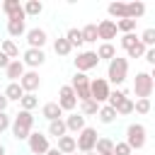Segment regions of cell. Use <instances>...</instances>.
Masks as SVG:
<instances>
[{"label": "cell", "mask_w": 155, "mask_h": 155, "mask_svg": "<svg viewBox=\"0 0 155 155\" xmlns=\"http://www.w3.org/2000/svg\"><path fill=\"white\" fill-rule=\"evenodd\" d=\"M126 78H128V58H121V56H114L111 61H109V65H107V82L109 85H124L126 82Z\"/></svg>", "instance_id": "cell-1"}, {"label": "cell", "mask_w": 155, "mask_h": 155, "mask_svg": "<svg viewBox=\"0 0 155 155\" xmlns=\"http://www.w3.org/2000/svg\"><path fill=\"white\" fill-rule=\"evenodd\" d=\"M109 92H111V85H109L104 78H94V80H90V99H92V102H97L99 107H102V104H107Z\"/></svg>", "instance_id": "cell-5"}, {"label": "cell", "mask_w": 155, "mask_h": 155, "mask_svg": "<svg viewBox=\"0 0 155 155\" xmlns=\"http://www.w3.org/2000/svg\"><path fill=\"white\" fill-rule=\"evenodd\" d=\"M53 51H56L58 56H68V53H70L73 48H70V44L65 41V36H58V39L53 41Z\"/></svg>", "instance_id": "cell-36"}, {"label": "cell", "mask_w": 155, "mask_h": 155, "mask_svg": "<svg viewBox=\"0 0 155 155\" xmlns=\"http://www.w3.org/2000/svg\"><path fill=\"white\" fill-rule=\"evenodd\" d=\"M19 87L24 90V94H34L41 87V78L36 70H24V75L19 78Z\"/></svg>", "instance_id": "cell-12"}, {"label": "cell", "mask_w": 155, "mask_h": 155, "mask_svg": "<svg viewBox=\"0 0 155 155\" xmlns=\"http://www.w3.org/2000/svg\"><path fill=\"white\" fill-rule=\"evenodd\" d=\"M70 155H78V153H70Z\"/></svg>", "instance_id": "cell-50"}, {"label": "cell", "mask_w": 155, "mask_h": 155, "mask_svg": "<svg viewBox=\"0 0 155 155\" xmlns=\"http://www.w3.org/2000/svg\"><path fill=\"white\" fill-rule=\"evenodd\" d=\"M114 155H133V150L124 143V140H119V143H114V150H111Z\"/></svg>", "instance_id": "cell-42"}, {"label": "cell", "mask_w": 155, "mask_h": 155, "mask_svg": "<svg viewBox=\"0 0 155 155\" xmlns=\"http://www.w3.org/2000/svg\"><path fill=\"white\" fill-rule=\"evenodd\" d=\"M56 150H58L61 155L78 153V150H75V138H73V136H68V133H65V136H61V138H58V145H56Z\"/></svg>", "instance_id": "cell-20"}, {"label": "cell", "mask_w": 155, "mask_h": 155, "mask_svg": "<svg viewBox=\"0 0 155 155\" xmlns=\"http://www.w3.org/2000/svg\"><path fill=\"white\" fill-rule=\"evenodd\" d=\"M27 145H29V153L31 155H46V150L51 148L48 145V136L41 133V131H31L29 138H27Z\"/></svg>", "instance_id": "cell-7"}, {"label": "cell", "mask_w": 155, "mask_h": 155, "mask_svg": "<svg viewBox=\"0 0 155 155\" xmlns=\"http://www.w3.org/2000/svg\"><path fill=\"white\" fill-rule=\"evenodd\" d=\"M153 90H155L153 75H150L148 70L136 73V80H133V92H136V97H138V99H150Z\"/></svg>", "instance_id": "cell-3"}, {"label": "cell", "mask_w": 155, "mask_h": 155, "mask_svg": "<svg viewBox=\"0 0 155 155\" xmlns=\"http://www.w3.org/2000/svg\"><path fill=\"white\" fill-rule=\"evenodd\" d=\"M27 44H29V48H44L46 46V41H48V36H46V31L41 29V27H34V29H27Z\"/></svg>", "instance_id": "cell-15"}, {"label": "cell", "mask_w": 155, "mask_h": 155, "mask_svg": "<svg viewBox=\"0 0 155 155\" xmlns=\"http://www.w3.org/2000/svg\"><path fill=\"white\" fill-rule=\"evenodd\" d=\"M56 104L61 107V111H75L78 97H75V92H73L70 85H63V87L58 90V102H56Z\"/></svg>", "instance_id": "cell-10"}, {"label": "cell", "mask_w": 155, "mask_h": 155, "mask_svg": "<svg viewBox=\"0 0 155 155\" xmlns=\"http://www.w3.org/2000/svg\"><path fill=\"white\" fill-rule=\"evenodd\" d=\"M7 63H10V58H7V56H5L2 51H0V68L5 70V68H7Z\"/></svg>", "instance_id": "cell-45"}, {"label": "cell", "mask_w": 155, "mask_h": 155, "mask_svg": "<svg viewBox=\"0 0 155 155\" xmlns=\"http://www.w3.org/2000/svg\"><path fill=\"white\" fill-rule=\"evenodd\" d=\"M107 12H109L111 17H116V22H119V19H126V2H111V5L107 7Z\"/></svg>", "instance_id": "cell-30"}, {"label": "cell", "mask_w": 155, "mask_h": 155, "mask_svg": "<svg viewBox=\"0 0 155 155\" xmlns=\"http://www.w3.org/2000/svg\"><path fill=\"white\" fill-rule=\"evenodd\" d=\"M97 116H99V121H102V124H114V121H116V111H114L111 107H107V104H102V107H99Z\"/></svg>", "instance_id": "cell-29"}, {"label": "cell", "mask_w": 155, "mask_h": 155, "mask_svg": "<svg viewBox=\"0 0 155 155\" xmlns=\"http://www.w3.org/2000/svg\"><path fill=\"white\" fill-rule=\"evenodd\" d=\"M138 41L145 46V48H155V29L150 27V29H145L140 36H138Z\"/></svg>", "instance_id": "cell-35"}, {"label": "cell", "mask_w": 155, "mask_h": 155, "mask_svg": "<svg viewBox=\"0 0 155 155\" xmlns=\"http://www.w3.org/2000/svg\"><path fill=\"white\" fill-rule=\"evenodd\" d=\"M80 34H82V41H85V44H94V41H97V24H92V22L85 24V27L80 29Z\"/></svg>", "instance_id": "cell-28"}, {"label": "cell", "mask_w": 155, "mask_h": 155, "mask_svg": "<svg viewBox=\"0 0 155 155\" xmlns=\"http://www.w3.org/2000/svg\"><path fill=\"white\" fill-rule=\"evenodd\" d=\"M22 10H24V15H27V17H36V15H41V12H44V5H41L39 0H27V2L22 5Z\"/></svg>", "instance_id": "cell-26"}, {"label": "cell", "mask_w": 155, "mask_h": 155, "mask_svg": "<svg viewBox=\"0 0 155 155\" xmlns=\"http://www.w3.org/2000/svg\"><path fill=\"white\" fill-rule=\"evenodd\" d=\"M19 61L24 63V68L34 70V68L44 65V61H46V53H44V48H27V51H24V56H22Z\"/></svg>", "instance_id": "cell-11"}, {"label": "cell", "mask_w": 155, "mask_h": 155, "mask_svg": "<svg viewBox=\"0 0 155 155\" xmlns=\"http://www.w3.org/2000/svg\"><path fill=\"white\" fill-rule=\"evenodd\" d=\"M0 155H5V145L2 143H0Z\"/></svg>", "instance_id": "cell-48"}, {"label": "cell", "mask_w": 155, "mask_h": 155, "mask_svg": "<svg viewBox=\"0 0 155 155\" xmlns=\"http://www.w3.org/2000/svg\"><path fill=\"white\" fill-rule=\"evenodd\" d=\"M41 116H44L46 121H56V119H63V111H61V107H58L56 102H46V104L41 107Z\"/></svg>", "instance_id": "cell-19"}, {"label": "cell", "mask_w": 155, "mask_h": 155, "mask_svg": "<svg viewBox=\"0 0 155 155\" xmlns=\"http://www.w3.org/2000/svg\"><path fill=\"white\" fill-rule=\"evenodd\" d=\"M68 131H65V124H63V119H56V121H48V136H56V138H61V136H65Z\"/></svg>", "instance_id": "cell-32"}, {"label": "cell", "mask_w": 155, "mask_h": 155, "mask_svg": "<svg viewBox=\"0 0 155 155\" xmlns=\"http://www.w3.org/2000/svg\"><path fill=\"white\" fill-rule=\"evenodd\" d=\"M94 53H97L99 61H111V58L116 56V48H114V44H99V48H97Z\"/></svg>", "instance_id": "cell-27"}, {"label": "cell", "mask_w": 155, "mask_h": 155, "mask_svg": "<svg viewBox=\"0 0 155 155\" xmlns=\"http://www.w3.org/2000/svg\"><path fill=\"white\" fill-rule=\"evenodd\" d=\"M143 58L150 63V65H155V48H145V53H143Z\"/></svg>", "instance_id": "cell-44"}, {"label": "cell", "mask_w": 155, "mask_h": 155, "mask_svg": "<svg viewBox=\"0 0 155 155\" xmlns=\"http://www.w3.org/2000/svg\"><path fill=\"white\" fill-rule=\"evenodd\" d=\"M82 155H97V153H82Z\"/></svg>", "instance_id": "cell-49"}, {"label": "cell", "mask_w": 155, "mask_h": 155, "mask_svg": "<svg viewBox=\"0 0 155 155\" xmlns=\"http://www.w3.org/2000/svg\"><path fill=\"white\" fill-rule=\"evenodd\" d=\"M46 155H61V153H58L56 148H48V150H46Z\"/></svg>", "instance_id": "cell-47"}, {"label": "cell", "mask_w": 155, "mask_h": 155, "mask_svg": "<svg viewBox=\"0 0 155 155\" xmlns=\"http://www.w3.org/2000/svg\"><path fill=\"white\" fill-rule=\"evenodd\" d=\"M63 124H65V131H73V133H80L87 124H85V116L82 114H75V111H70L65 119H63Z\"/></svg>", "instance_id": "cell-17"}, {"label": "cell", "mask_w": 155, "mask_h": 155, "mask_svg": "<svg viewBox=\"0 0 155 155\" xmlns=\"http://www.w3.org/2000/svg\"><path fill=\"white\" fill-rule=\"evenodd\" d=\"M2 94H5V99H7V102H19V99L24 97V90L19 87V82H10V85L5 87V92H2Z\"/></svg>", "instance_id": "cell-22"}, {"label": "cell", "mask_w": 155, "mask_h": 155, "mask_svg": "<svg viewBox=\"0 0 155 155\" xmlns=\"http://www.w3.org/2000/svg\"><path fill=\"white\" fill-rule=\"evenodd\" d=\"M0 51L10 58V61H15V58H19V46L12 41V39H5L2 41V46H0Z\"/></svg>", "instance_id": "cell-25"}, {"label": "cell", "mask_w": 155, "mask_h": 155, "mask_svg": "<svg viewBox=\"0 0 155 155\" xmlns=\"http://www.w3.org/2000/svg\"><path fill=\"white\" fill-rule=\"evenodd\" d=\"M97 138H99V133H97L92 126H85V128L78 133V138H75V150H80V153H94Z\"/></svg>", "instance_id": "cell-6"}, {"label": "cell", "mask_w": 155, "mask_h": 155, "mask_svg": "<svg viewBox=\"0 0 155 155\" xmlns=\"http://www.w3.org/2000/svg\"><path fill=\"white\" fill-rule=\"evenodd\" d=\"M65 41L70 44V48H80L85 41H82V34H80V29L78 27H70L68 31H65Z\"/></svg>", "instance_id": "cell-23"}, {"label": "cell", "mask_w": 155, "mask_h": 155, "mask_svg": "<svg viewBox=\"0 0 155 155\" xmlns=\"http://www.w3.org/2000/svg\"><path fill=\"white\" fill-rule=\"evenodd\" d=\"M10 124H12V119L7 116V111H2V114H0V133H5V131L10 128Z\"/></svg>", "instance_id": "cell-43"}, {"label": "cell", "mask_w": 155, "mask_h": 155, "mask_svg": "<svg viewBox=\"0 0 155 155\" xmlns=\"http://www.w3.org/2000/svg\"><path fill=\"white\" fill-rule=\"evenodd\" d=\"M24 63L19 61V58H15V61H10L7 63V68H5V75H7V80L10 82H19V78L24 75Z\"/></svg>", "instance_id": "cell-16"}, {"label": "cell", "mask_w": 155, "mask_h": 155, "mask_svg": "<svg viewBox=\"0 0 155 155\" xmlns=\"http://www.w3.org/2000/svg\"><path fill=\"white\" fill-rule=\"evenodd\" d=\"M109 155H114V153H109Z\"/></svg>", "instance_id": "cell-51"}, {"label": "cell", "mask_w": 155, "mask_h": 155, "mask_svg": "<svg viewBox=\"0 0 155 155\" xmlns=\"http://www.w3.org/2000/svg\"><path fill=\"white\" fill-rule=\"evenodd\" d=\"M143 15H145V5H143L140 0H136V2H126V19L138 22Z\"/></svg>", "instance_id": "cell-18"}, {"label": "cell", "mask_w": 155, "mask_h": 155, "mask_svg": "<svg viewBox=\"0 0 155 155\" xmlns=\"http://www.w3.org/2000/svg\"><path fill=\"white\" fill-rule=\"evenodd\" d=\"M97 65H99V58H97L94 51H78V58H75V70L78 73H87Z\"/></svg>", "instance_id": "cell-9"}, {"label": "cell", "mask_w": 155, "mask_h": 155, "mask_svg": "<svg viewBox=\"0 0 155 155\" xmlns=\"http://www.w3.org/2000/svg\"><path fill=\"white\" fill-rule=\"evenodd\" d=\"M10 128H12V136H15L17 140H27L29 133H31V128H34V116H31V111H22V109H19V111L15 114Z\"/></svg>", "instance_id": "cell-2"}, {"label": "cell", "mask_w": 155, "mask_h": 155, "mask_svg": "<svg viewBox=\"0 0 155 155\" xmlns=\"http://www.w3.org/2000/svg\"><path fill=\"white\" fill-rule=\"evenodd\" d=\"M133 111L148 114V111H150V99H136V102H133Z\"/></svg>", "instance_id": "cell-40"}, {"label": "cell", "mask_w": 155, "mask_h": 155, "mask_svg": "<svg viewBox=\"0 0 155 155\" xmlns=\"http://www.w3.org/2000/svg\"><path fill=\"white\" fill-rule=\"evenodd\" d=\"M111 150H114V140H111V138L99 136V138H97V143H94V153H97V155H109Z\"/></svg>", "instance_id": "cell-24"}, {"label": "cell", "mask_w": 155, "mask_h": 155, "mask_svg": "<svg viewBox=\"0 0 155 155\" xmlns=\"http://www.w3.org/2000/svg\"><path fill=\"white\" fill-rule=\"evenodd\" d=\"M7 34L15 39L27 34V19H7Z\"/></svg>", "instance_id": "cell-21"}, {"label": "cell", "mask_w": 155, "mask_h": 155, "mask_svg": "<svg viewBox=\"0 0 155 155\" xmlns=\"http://www.w3.org/2000/svg\"><path fill=\"white\" fill-rule=\"evenodd\" d=\"M116 22L114 19H102L97 24V39H102V44H111V39H116Z\"/></svg>", "instance_id": "cell-13"}, {"label": "cell", "mask_w": 155, "mask_h": 155, "mask_svg": "<svg viewBox=\"0 0 155 155\" xmlns=\"http://www.w3.org/2000/svg\"><path fill=\"white\" fill-rule=\"evenodd\" d=\"M116 31H121V34H133V31H136V22H133V19H119V22H116Z\"/></svg>", "instance_id": "cell-37"}, {"label": "cell", "mask_w": 155, "mask_h": 155, "mask_svg": "<svg viewBox=\"0 0 155 155\" xmlns=\"http://www.w3.org/2000/svg\"><path fill=\"white\" fill-rule=\"evenodd\" d=\"M7 104H10V102L5 99V94H0V114H2V111H7Z\"/></svg>", "instance_id": "cell-46"}, {"label": "cell", "mask_w": 155, "mask_h": 155, "mask_svg": "<svg viewBox=\"0 0 155 155\" xmlns=\"http://www.w3.org/2000/svg\"><path fill=\"white\" fill-rule=\"evenodd\" d=\"M19 107H22V111H31V109L39 107V97H36V94H24V97L19 99Z\"/></svg>", "instance_id": "cell-33"}, {"label": "cell", "mask_w": 155, "mask_h": 155, "mask_svg": "<svg viewBox=\"0 0 155 155\" xmlns=\"http://www.w3.org/2000/svg\"><path fill=\"white\" fill-rule=\"evenodd\" d=\"M145 126L143 124H128V128H126V145L131 148V150H143L145 148Z\"/></svg>", "instance_id": "cell-4"}, {"label": "cell", "mask_w": 155, "mask_h": 155, "mask_svg": "<svg viewBox=\"0 0 155 155\" xmlns=\"http://www.w3.org/2000/svg\"><path fill=\"white\" fill-rule=\"evenodd\" d=\"M97 111H99V104H97V102H92V99L80 102V114H82V116H94Z\"/></svg>", "instance_id": "cell-34"}, {"label": "cell", "mask_w": 155, "mask_h": 155, "mask_svg": "<svg viewBox=\"0 0 155 155\" xmlns=\"http://www.w3.org/2000/svg\"><path fill=\"white\" fill-rule=\"evenodd\" d=\"M70 87H73V92H75L78 102L90 99V78H87L85 73H75V75H73V80H70Z\"/></svg>", "instance_id": "cell-8"}, {"label": "cell", "mask_w": 155, "mask_h": 155, "mask_svg": "<svg viewBox=\"0 0 155 155\" xmlns=\"http://www.w3.org/2000/svg\"><path fill=\"white\" fill-rule=\"evenodd\" d=\"M124 97H126V92H124V90H111V92H109V99H107V107L116 109V107H119V102H121Z\"/></svg>", "instance_id": "cell-38"}, {"label": "cell", "mask_w": 155, "mask_h": 155, "mask_svg": "<svg viewBox=\"0 0 155 155\" xmlns=\"http://www.w3.org/2000/svg\"><path fill=\"white\" fill-rule=\"evenodd\" d=\"M126 53H128V58H143V53H145V46L138 41V44H136V46H131Z\"/></svg>", "instance_id": "cell-41"}, {"label": "cell", "mask_w": 155, "mask_h": 155, "mask_svg": "<svg viewBox=\"0 0 155 155\" xmlns=\"http://www.w3.org/2000/svg\"><path fill=\"white\" fill-rule=\"evenodd\" d=\"M0 10L7 15V19H27L19 0H2V2H0Z\"/></svg>", "instance_id": "cell-14"}, {"label": "cell", "mask_w": 155, "mask_h": 155, "mask_svg": "<svg viewBox=\"0 0 155 155\" xmlns=\"http://www.w3.org/2000/svg\"><path fill=\"white\" fill-rule=\"evenodd\" d=\"M138 44V36H136V31L133 34H121V48H131V46H136Z\"/></svg>", "instance_id": "cell-39"}, {"label": "cell", "mask_w": 155, "mask_h": 155, "mask_svg": "<svg viewBox=\"0 0 155 155\" xmlns=\"http://www.w3.org/2000/svg\"><path fill=\"white\" fill-rule=\"evenodd\" d=\"M114 111H116V116H128V114H133V99H131V97H124Z\"/></svg>", "instance_id": "cell-31"}]
</instances>
